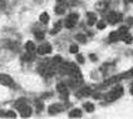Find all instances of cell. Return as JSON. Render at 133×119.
Here are the masks:
<instances>
[{"mask_svg": "<svg viewBox=\"0 0 133 119\" xmlns=\"http://www.w3.org/2000/svg\"><path fill=\"white\" fill-rule=\"evenodd\" d=\"M122 94H123V88L121 87V85H117V87H114L111 92H108L107 94H105V102H108V103H111V102H114V100H117L118 98L122 97Z\"/></svg>", "mask_w": 133, "mask_h": 119, "instance_id": "cell-1", "label": "cell"}, {"mask_svg": "<svg viewBox=\"0 0 133 119\" xmlns=\"http://www.w3.org/2000/svg\"><path fill=\"white\" fill-rule=\"evenodd\" d=\"M23 60H24V61H31V60L34 59V55H33V54H31V53H26V54H24V55H23V58H22Z\"/></svg>", "mask_w": 133, "mask_h": 119, "instance_id": "cell-20", "label": "cell"}, {"mask_svg": "<svg viewBox=\"0 0 133 119\" xmlns=\"http://www.w3.org/2000/svg\"><path fill=\"white\" fill-rule=\"evenodd\" d=\"M5 117H8V118H15V117H16V114H15L13 110H9V112H6Z\"/></svg>", "mask_w": 133, "mask_h": 119, "instance_id": "cell-30", "label": "cell"}, {"mask_svg": "<svg viewBox=\"0 0 133 119\" xmlns=\"http://www.w3.org/2000/svg\"><path fill=\"white\" fill-rule=\"evenodd\" d=\"M52 61H53V63H52L53 65H60V64L63 63V61H62V58H60V57H54Z\"/></svg>", "mask_w": 133, "mask_h": 119, "instance_id": "cell-25", "label": "cell"}, {"mask_svg": "<svg viewBox=\"0 0 133 119\" xmlns=\"http://www.w3.org/2000/svg\"><path fill=\"white\" fill-rule=\"evenodd\" d=\"M57 1H58V4H62V5H64V6H65V4H69V5L75 4V3H74L75 0H57Z\"/></svg>", "mask_w": 133, "mask_h": 119, "instance_id": "cell-23", "label": "cell"}, {"mask_svg": "<svg viewBox=\"0 0 133 119\" xmlns=\"http://www.w3.org/2000/svg\"><path fill=\"white\" fill-rule=\"evenodd\" d=\"M129 73H131V74H129V75H132V76H133V69H132V70H131V72H129Z\"/></svg>", "mask_w": 133, "mask_h": 119, "instance_id": "cell-32", "label": "cell"}, {"mask_svg": "<svg viewBox=\"0 0 133 119\" xmlns=\"http://www.w3.org/2000/svg\"><path fill=\"white\" fill-rule=\"evenodd\" d=\"M69 52L73 53V54H77L78 53V45H70V48H69Z\"/></svg>", "mask_w": 133, "mask_h": 119, "instance_id": "cell-27", "label": "cell"}, {"mask_svg": "<svg viewBox=\"0 0 133 119\" xmlns=\"http://www.w3.org/2000/svg\"><path fill=\"white\" fill-rule=\"evenodd\" d=\"M87 16H88V20H87V24H88L89 26L94 25V24L97 23V15L94 14V13H90V11H89L88 14H87Z\"/></svg>", "mask_w": 133, "mask_h": 119, "instance_id": "cell-10", "label": "cell"}, {"mask_svg": "<svg viewBox=\"0 0 133 119\" xmlns=\"http://www.w3.org/2000/svg\"><path fill=\"white\" fill-rule=\"evenodd\" d=\"M57 89H58V92L60 93V95H62L63 98H68L69 93H68V88L65 87L64 83H59V84L57 85Z\"/></svg>", "mask_w": 133, "mask_h": 119, "instance_id": "cell-7", "label": "cell"}, {"mask_svg": "<svg viewBox=\"0 0 133 119\" xmlns=\"http://www.w3.org/2000/svg\"><path fill=\"white\" fill-rule=\"evenodd\" d=\"M39 20H40V23H48L49 22V15L46 14V13H43V14H40V16H39Z\"/></svg>", "mask_w": 133, "mask_h": 119, "instance_id": "cell-22", "label": "cell"}, {"mask_svg": "<svg viewBox=\"0 0 133 119\" xmlns=\"http://www.w3.org/2000/svg\"><path fill=\"white\" fill-rule=\"evenodd\" d=\"M35 38H37L38 40L44 39V33H43V31H37V33H35Z\"/></svg>", "mask_w": 133, "mask_h": 119, "instance_id": "cell-28", "label": "cell"}, {"mask_svg": "<svg viewBox=\"0 0 133 119\" xmlns=\"http://www.w3.org/2000/svg\"><path fill=\"white\" fill-rule=\"evenodd\" d=\"M69 117L70 118H79V117H82V110L81 109H73L69 113Z\"/></svg>", "mask_w": 133, "mask_h": 119, "instance_id": "cell-13", "label": "cell"}, {"mask_svg": "<svg viewBox=\"0 0 133 119\" xmlns=\"http://www.w3.org/2000/svg\"><path fill=\"white\" fill-rule=\"evenodd\" d=\"M117 31H118L119 37H121V39H122V37H123L124 34H127V33H128V26H121Z\"/></svg>", "mask_w": 133, "mask_h": 119, "instance_id": "cell-21", "label": "cell"}, {"mask_svg": "<svg viewBox=\"0 0 133 119\" xmlns=\"http://www.w3.org/2000/svg\"><path fill=\"white\" fill-rule=\"evenodd\" d=\"M105 26H107V25H105V23H104V22H98V23H97V28H98L99 30L105 29Z\"/></svg>", "mask_w": 133, "mask_h": 119, "instance_id": "cell-26", "label": "cell"}, {"mask_svg": "<svg viewBox=\"0 0 133 119\" xmlns=\"http://www.w3.org/2000/svg\"><path fill=\"white\" fill-rule=\"evenodd\" d=\"M128 1H129V3H133V0H128Z\"/></svg>", "mask_w": 133, "mask_h": 119, "instance_id": "cell-34", "label": "cell"}, {"mask_svg": "<svg viewBox=\"0 0 133 119\" xmlns=\"http://www.w3.org/2000/svg\"><path fill=\"white\" fill-rule=\"evenodd\" d=\"M122 40H123L126 44H131V43H132V35H131L129 33H127V34H124V35L122 37Z\"/></svg>", "mask_w": 133, "mask_h": 119, "instance_id": "cell-18", "label": "cell"}, {"mask_svg": "<svg viewBox=\"0 0 133 119\" xmlns=\"http://www.w3.org/2000/svg\"><path fill=\"white\" fill-rule=\"evenodd\" d=\"M75 39H77L78 41H81V43H85V41H87V38H85L84 34H77V35H75Z\"/></svg>", "mask_w": 133, "mask_h": 119, "instance_id": "cell-24", "label": "cell"}, {"mask_svg": "<svg viewBox=\"0 0 133 119\" xmlns=\"http://www.w3.org/2000/svg\"><path fill=\"white\" fill-rule=\"evenodd\" d=\"M62 26H63V22H62V20H59L58 23H55L54 28L52 29V34H53V35H54V34H58V33H59V30L62 29Z\"/></svg>", "mask_w": 133, "mask_h": 119, "instance_id": "cell-12", "label": "cell"}, {"mask_svg": "<svg viewBox=\"0 0 133 119\" xmlns=\"http://www.w3.org/2000/svg\"><path fill=\"white\" fill-rule=\"evenodd\" d=\"M89 93H90V89L89 88H83V89H81L79 92H78V94H77V97H87V95H89Z\"/></svg>", "mask_w": 133, "mask_h": 119, "instance_id": "cell-14", "label": "cell"}, {"mask_svg": "<svg viewBox=\"0 0 133 119\" xmlns=\"http://www.w3.org/2000/svg\"><path fill=\"white\" fill-rule=\"evenodd\" d=\"M0 84H3L5 87H13L14 82H13L11 76H9L6 74H0Z\"/></svg>", "mask_w": 133, "mask_h": 119, "instance_id": "cell-4", "label": "cell"}, {"mask_svg": "<svg viewBox=\"0 0 133 119\" xmlns=\"http://www.w3.org/2000/svg\"><path fill=\"white\" fill-rule=\"evenodd\" d=\"M122 19H123V15L118 11H112L107 16V22L111 23V24H117V23L122 22Z\"/></svg>", "mask_w": 133, "mask_h": 119, "instance_id": "cell-3", "label": "cell"}, {"mask_svg": "<svg viewBox=\"0 0 133 119\" xmlns=\"http://www.w3.org/2000/svg\"><path fill=\"white\" fill-rule=\"evenodd\" d=\"M77 61H78V63H81V64H84V57L77 53Z\"/></svg>", "mask_w": 133, "mask_h": 119, "instance_id": "cell-29", "label": "cell"}, {"mask_svg": "<svg viewBox=\"0 0 133 119\" xmlns=\"http://www.w3.org/2000/svg\"><path fill=\"white\" fill-rule=\"evenodd\" d=\"M25 49L28 50L29 53H31V54H34V52H35V44L33 43V41H26V44H25Z\"/></svg>", "mask_w": 133, "mask_h": 119, "instance_id": "cell-11", "label": "cell"}, {"mask_svg": "<svg viewBox=\"0 0 133 119\" xmlns=\"http://www.w3.org/2000/svg\"><path fill=\"white\" fill-rule=\"evenodd\" d=\"M119 39H121V37H119L118 31H112L111 35H109V40L111 41H118Z\"/></svg>", "mask_w": 133, "mask_h": 119, "instance_id": "cell-15", "label": "cell"}, {"mask_svg": "<svg viewBox=\"0 0 133 119\" xmlns=\"http://www.w3.org/2000/svg\"><path fill=\"white\" fill-rule=\"evenodd\" d=\"M19 112H20V115H22L23 118H28L31 115V113H33V109H31V107H29L28 104L23 105L22 108H19L18 109Z\"/></svg>", "mask_w": 133, "mask_h": 119, "instance_id": "cell-5", "label": "cell"}, {"mask_svg": "<svg viewBox=\"0 0 133 119\" xmlns=\"http://www.w3.org/2000/svg\"><path fill=\"white\" fill-rule=\"evenodd\" d=\"M38 53L40 54V55H44V54H49V53H52V46L49 44H43L40 45L39 48H38Z\"/></svg>", "mask_w": 133, "mask_h": 119, "instance_id": "cell-8", "label": "cell"}, {"mask_svg": "<svg viewBox=\"0 0 133 119\" xmlns=\"http://www.w3.org/2000/svg\"><path fill=\"white\" fill-rule=\"evenodd\" d=\"M109 4H111V0H99L98 3H96V9L98 11H104L109 6Z\"/></svg>", "mask_w": 133, "mask_h": 119, "instance_id": "cell-6", "label": "cell"}, {"mask_svg": "<svg viewBox=\"0 0 133 119\" xmlns=\"http://www.w3.org/2000/svg\"><path fill=\"white\" fill-rule=\"evenodd\" d=\"M84 109L88 113L94 112V104L93 103H84Z\"/></svg>", "mask_w": 133, "mask_h": 119, "instance_id": "cell-19", "label": "cell"}, {"mask_svg": "<svg viewBox=\"0 0 133 119\" xmlns=\"http://www.w3.org/2000/svg\"><path fill=\"white\" fill-rule=\"evenodd\" d=\"M131 93H132V94H133V87H132V88H131Z\"/></svg>", "mask_w": 133, "mask_h": 119, "instance_id": "cell-33", "label": "cell"}, {"mask_svg": "<svg viewBox=\"0 0 133 119\" xmlns=\"http://www.w3.org/2000/svg\"><path fill=\"white\" fill-rule=\"evenodd\" d=\"M64 109V105H62V104H53L49 107V113L50 114H58V113H60L62 110Z\"/></svg>", "mask_w": 133, "mask_h": 119, "instance_id": "cell-9", "label": "cell"}, {"mask_svg": "<svg viewBox=\"0 0 133 119\" xmlns=\"http://www.w3.org/2000/svg\"><path fill=\"white\" fill-rule=\"evenodd\" d=\"M26 104V99H24V98H20V99H18L16 100V103H15V108L16 109H19V108H22L23 105Z\"/></svg>", "mask_w": 133, "mask_h": 119, "instance_id": "cell-17", "label": "cell"}, {"mask_svg": "<svg viewBox=\"0 0 133 119\" xmlns=\"http://www.w3.org/2000/svg\"><path fill=\"white\" fill-rule=\"evenodd\" d=\"M90 59H92V60H97V57H96V55H93V54H92V55H90Z\"/></svg>", "mask_w": 133, "mask_h": 119, "instance_id": "cell-31", "label": "cell"}, {"mask_svg": "<svg viewBox=\"0 0 133 119\" xmlns=\"http://www.w3.org/2000/svg\"><path fill=\"white\" fill-rule=\"evenodd\" d=\"M78 19H79V15L77 14V13H73V14L68 15V18L65 19V22H63V23H64V25H65L68 29H70V28H73L74 25L77 24Z\"/></svg>", "mask_w": 133, "mask_h": 119, "instance_id": "cell-2", "label": "cell"}, {"mask_svg": "<svg viewBox=\"0 0 133 119\" xmlns=\"http://www.w3.org/2000/svg\"><path fill=\"white\" fill-rule=\"evenodd\" d=\"M54 10H55V13H57V14H59V15L64 14V13H65V6H64V5H62V4H58V5L55 6Z\"/></svg>", "mask_w": 133, "mask_h": 119, "instance_id": "cell-16", "label": "cell"}]
</instances>
